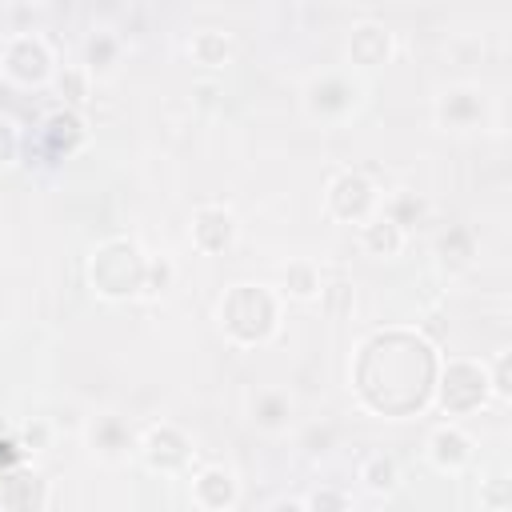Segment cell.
Returning a JSON list of instances; mask_svg holds the SVG:
<instances>
[{"mask_svg": "<svg viewBox=\"0 0 512 512\" xmlns=\"http://www.w3.org/2000/svg\"><path fill=\"white\" fill-rule=\"evenodd\" d=\"M112 52H116V44H112L108 36H96V40L88 44V60H92V68H108Z\"/></svg>", "mask_w": 512, "mask_h": 512, "instance_id": "7402d4cb", "label": "cell"}, {"mask_svg": "<svg viewBox=\"0 0 512 512\" xmlns=\"http://www.w3.org/2000/svg\"><path fill=\"white\" fill-rule=\"evenodd\" d=\"M436 388H440V404H444L452 416H460V412H472V408L484 404V396H488V376H484V368L472 364V360H452V364L444 368V376H440Z\"/></svg>", "mask_w": 512, "mask_h": 512, "instance_id": "277c9868", "label": "cell"}, {"mask_svg": "<svg viewBox=\"0 0 512 512\" xmlns=\"http://www.w3.org/2000/svg\"><path fill=\"white\" fill-rule=\"evenodd\" d=\"M168 280H172V264H168V260H152L148 272H144V288L156 292V288H164Z\"/></svg>", "mask_w": 512, "mask_h": 512, "instance_id": "603a6c76", "label": "cell"}, {"mask_svg": "<svg viewBox=\"0 0 512 512\" xmlns=\"http://www.w3.org/2000/svg\"><path fill=\"white\" fill-rule=\"evenodd\" d=\"M476 116H480V100H476L472 92H452V96L440 100V120H444V124L464 128V124H472Z\"/></svg>", "mask_w": 512, "mask_h": 512, "instance_id": "9a60e30c", "label": "cell"}, {"mask_svg": "<svg viewBox=\"0 0 512 512\" xmlns=\"http://www.w3.org/2000/svg\"><path fill=\"white\" fill-rule=\"evenodd\" d=\"M44 500H48V484H44L40 472L16 464V468H8L0 476V504L8 512H40Z\"/></svg>", "mask_w": 512, "mask_h": 512, "instance_id": "8992f818", "label": "cell"}, {"mask_svg": "<svg viewBox=\"0 0 512 512\" xmlns=\"http://www.w3.org/2000/svg\"><path fill=\"white\" fill-rule=\"evenodd\" d=\"M4 68L12 80H24V84H36L48 76L52 68V56H48V44L40 36H16L8 44V56H4Z\"/></svg>", "mask_w": 512, "mask_h": 512, "instance_id": "52a82bcc", "label": "cell"}, {"mask_svg": "<svg viewBox=\"0 0 512 512\" xmlns=\"http://www.w3.org/2000/svg\"><path fill=\"white\" fill-rule=\"evenodd\" d=\"M44 140H48L56 152H72V148L84 140V124H80V116H76L72 108L52 112V116L44 120Z\"/></svg>", "mask_w": 512, "mask_h": 512, "instance_id": "4fadbf2b", "label": "cell"}, {"mask_svg": "<svg viewBox=\"0 0 512 512\" xmlns=\"http://www.w3.org/2000/svg\"><path fill=\"white\" fill-rule=\"evenodd\" d=\"M284 284H288L292 296H316V292H320V276H316L312 264H288Z\"/></svg>", "mask_w": 512, "mask_h": 512, "instance_id": "ac0fdd59", "label": "cell"}, {"mask_svg": "<svg viewBox=\"0 0 512 512\" xmlns=\"http://www.w3.org/2000/svg\"><path fill=\"white\" fill-rule=\"evenodd\" d=\"M436 388V352L424 336L388 328L364 340L356 360V392L384 416H408L428 404Z\"/></svg>", "mask_w": 512, "mask_h": 512, "instance_id": "6da1fadb", "label": "cell"}, {"mask_svg": "<svg viewBox=\"0 0 512 512\" xmlns=\"http://www.w3.org/2000/svg\"><path fill=\"white\" fill-rule=\"evenodd\" d=\"M24 452H28V448H20V444H12V440H0V468H4V472L16 468V464L24 460Z\"/></svg>", "mask_w": 512, "mask_h": 512, "instance_id": "484cf974", "label": "cell"}, {"mask_svg": "<svg viewBox=\"0 0 512 512\" xmlns=\"http://www.w3.org/2000/svg\"><path fill=\"white\" fill-rule=\"evenodd\" d=\"M428 452H432V460L440 464V468H464L468 460H472V440L460 432V428H436L432 432V440H428Z\"/></svg>", "mask_w": 512, "mask_h": 512, "instance_id": "7c38bea8", "label": "cell"}, {"mask_svg": "<svg viewBox=\"0 0 512 512\" xmlns=\"http://www.w3.org/2000/svg\"><path fill=\"white\" fill-rule=\"evenodd\" d=\"M220 320L240 344H260L276 328V300L260 284H236L220 300Z\"/></svg>", "mask_w": 512, "mask_h": 512, "instance_id": "7a4b0ae2", "label": "cell"}, {"mask_svg": "<svg viewBox=\"0 0 512 512\" xmlns=\"http://www.w3.org/2000/svg\"><path fill=\"white\" fill-rule=\"evenodd\" d=\"M308 512H348V496L336 488H320V492H312Z\"/></svg>", "mask_w": 512, "mask_h": 512, "instance_id": "ffe728a7", "label": "cell"}, {"mask_svg": "<svg viewBox=\"0 0 512 512\" xmlns=\"http://www.w3.org/2000/svg\"><path fill=\"white\" fill-rule=\"evenodd\" d=\"M192 52H196L200 64H224V56L232 52V44H228L224 32H200V36L192 40Z\"/></svg>", "mask_w": 512, "mask_h": 512, "instance_id": "e0dca14e", "label": "cell"}, {"mask_svg": "<svg viewBox=\"0 0 512 512\" xmlns=\"http://www.w3.org/2000/svg\"><path fill=\"white\" fill-rule=\"evenodd\" d=\"M12 156H16V132H12L8 120H0V168H4Z\"/></svg>", "mask_w": 512, "mask_h": 512, "instance_id": "d4e9b609", "label": "cell"}, {"mask_svg": "<svg viewBox=\"0 0 512 512\" xmlns=\"http://www.w3.org/2000/svg\"><path fill=\"white\" fill-rule=\"evenodd\" d=\"M60 92L72 100V104H84L88 100V76L80 68H64L60 72Z\"/></svg>", "mask_w": 512, "mask_h": 512, "instance_id": "d6986e66", "label": "cell"}, {"mask_svg": "<svg viewBox=\"0 0 512 512\" xmlns=\"http://www.w3.org/2000/svg\"><path fill=\"white\" fill-rule=\"evenodd\" d=\"M144 272H148V260L136 252V244L128 240H108L96 256H92V284L120 300V296H132L136 288H144Z\"/></svg>", "mask_w": 512, "mask_h": 512, "instance_id": "3957f363", "label": "cell"}, {"mask_svg": "<svg viewBox=\"0 0 512 512\" xmlns=\"http://www.w3.org/2000/svg\"><path fill=\"white\" fill-rule=\"evenodd\" d=\"M144 456L152 468H180L188 460V440L176 428H152L144 440Z\"/></svg>", "mask_w": 512, "mask_h": 512, "instance_id": "8fae6325", "label": "cell"}, {"mask_svg": "<svg viewBox=\"0 0 512 512\" xmlns=\"http://www.w3.org/2000/svg\"><path fill=\"white\" fill-rule=\"evenodd\" d=\"M232 232H236L232 212H224V208H200V212H196L192 236H196V244H200L204 252H220V248H228V244H232Z\"/></svg>", "mask_w": 512, "mask_h": 512, "instance_id": "30bf717a", "label": "cell"}, {"mask_svg": "<svg viewBox=\"0 0 512 512\" xmlns=\"http://www.w3.org/2000/svg\"><path fill=\"white\" fill-rule=\"evenodd\" d=\"M256 412H260V416H256V424H264V428H276V424H280V416H288V404H284L280 396H264Z\"/></svg>", "mask_w": 512, "mask_h": 512, "instance_id": "44dd1931", "label": "cell"}, {"mask_svg": "<svg viewBox=\"0 0 512 512\" xmlns=\"http://www.w3.org/2000/svg\"><path fill=\"white\" fill-rule=\"evenodd\" d=\"M360 480H364L372 492H388V488H396V460H392V456H372V460L364 464Z\"/></svg>", "mask_w": 512, "mask_h": 512, "instance_id": "2e32d148", "label": "cell"}, {"mask_svg": "<svg viewBox=\"0 0 512 512\" xmlns=\"http://www.w3.org/2000/svg\"><path fill=\"white\" fill-rule=\"evenodd\" d=\"M192 492H196V504H200L204 512H228L232 500H236V480H232V472H224V468H204V472L196 476Z\"/></svg>", "mask_w": 512, "mask_h": 512, "instance_id": "ba28073f", "label": "cell"}, {"mask_svg": "<svg viewBox=\"0 0 512 512\" xmlns=\"http://www.w3.org/2000/svg\"><path fill=\"white\" fill-rule=\"evenodd\" d=\"M268 512H304V508H300L296 500H280V504H272Z\"/></svg>", "mask_w": 512, "mask_h": 512, "instance_id": "4316f807", "label": "cell"}, {"mask_svg": "<svg viewBox=\"0 0 512 512\" xmlns=\"http://www.w3.org/2000/svg\"><path fill=\"white\" fill-rule=\"evenodd\" d=\"M348 52H352V60H356V64H364V68L384 64V60H388V52H392V36H388V28H384V24H360V28H352Z\"/></svg>", "mask_w": 512, "mask_h": 512, "instance_id": "9c48e42d", "label": "cell"}, {"mask_svg": "<svg viewBox=\"0 0 512 512\" xmlns=\"http://www.w3.org/2000/svg\"><path fill=\"white\" fill-rule=\"evenodd\" d=\"M400 244H404V228H396L388 216L364 224V248H368V252H376V256H396Z\"/></svg>", "mask_w": 512, "mask_h": 512, "instance_id": "5bb4252c", "label": "cell"}, {"mask_svg": "<svg viewBox=\"0 0 512 512\" xmlns=\"http://www.w3.org/2000/svg\"><path fill=\"white\" fill-rule=\"evenodd\" d=\"M492 392H496L500 400H508V392H512V388H508V352L496 356V368H492Z\"/></svg>", "mask_w": 512, "mask_h": 512, "instance_id": "cb8c5ba5", "label": "cell"}, {"mask_svg": "<svg viewBox=\"0 0 512 512\" xmlns=\"http://www.w3.org/2000/svg\"><path fill=\"white\" fill-rule=\"evenodd\" d=\"M372 204H376V188L368 184L364 172H340L328 188V208L340 220H364Z\"/></svg>", "mask_w": 512, "mask_h": 512, "instance_id": "5b68a950", "label": "cell"}]
</instances>
